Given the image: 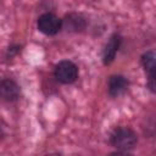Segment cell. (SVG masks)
<instances>
[{
    "label": "cell",
    "mask_w": 156,
    "mask_h": 156,
    "mask_svg": "<svg viewBox=\"0 0 156 156\" xmlns=\"http://www.w3.org/2000/svg\"><path fill=\"white\" fill-rule=\"evenodd\" d=\"M119 43H121V38L118 35H113L110 41L107 43L105 50H104V62L105 63H110L115 56H116V52L119 48Z\"/></svg>",
    "instance_id": "6"
},
{
    "label": "cell",
    "mask_w": 156,
    "mask_h": 156,
    "mask_svg": "<svg viewBox=\"0 0 156 156\" xmlns=\"http://www.w3.org/2000/svg\"><path fill=\"white\" fill-rule=\"evenodd\" d=\"M1 136H2V130H1V128H0V139H1Z\"/></svg>",
    "instance_id": "8"
},
{
    "label": "cell",
    "mask_w": 156,
    "mask_h": 156,
    "mask_svg": "<svg viewBox=\"0 0 156 156\" xmlns=\"http://www.w3.org/2000/svg\"><path fill=\"white\" fill-rule=\"evenodd\" d=\"M143 63L145 69L149 72L150 74V79L154 80V73H155V55L154 52L149 51L143 56Z\"/></svg>",
    "instance_id": "7"
},
{
    "label": "cell",
    "mask_w": 156,
    "mask_h": 156,
    "mask_svg": "<svg viewBox=\"0 0 156 156\" xmlns=\"http://www.w3.org/2000/svg\"><path fill=\"white\" fill-rule=\"evenodd\" d=\"M78 76V68L77 66L71 61H61L56 65L55 68V77L60 83L69 84L73 83L77 79Z\"/></svg>",
    "instance_id": "2"
},
{
    "label": "cell",
    "mask_w": 156,
    "mask_h": 156,
    "mask_svg": "<svg viewBox=\"0 0 156 156\" xmlns=\"http://www.w3.org/2000/svg\"><path fill=\"white\" fill-rule=\"evenodd\" d=\"M20 96V87L10 79H5L0 83V98L5 101H15Z\"/></svg>",
    "instance_id": "4"
},
{
    "label": "cell",
    "mask_w": 156,
    "mask_h": 156,
    "mask_svg": "<svg viewBox=\"0 0 156 156\" xmlns=\"http://www.w3.org/2000/svg\"><path fill=\"white\" fill-rule=\"evenodd\" d=\"M61 20L54 13H44L38 20V28L46 35H54L61 29Z\"/></svg>",
    "instance_id": "3"
},
{
    "label": "cell",
    "mask_w": 156,
    "mask_h": 156,
    "mask_svg": "<svg viewBox=\"0 0 156 156\" xmlns=\"http://www.w3.org/2000/svg\"><path fill=\"white\" fill-rule=\"evenodd\" d=\"M128 82L122 76H112L108 80V93L111 96L117 98L127 90Z\"/></svg>",
    "instance_id": "5"
},
{
    "label": "cell",
    "mask_w": 156,
    "mask_h": 156,
    "mask_svg": "<svg viewBox=\"0 0 156 156\" xmlns=\"http://www.w3.org/2000/svg\"><path fill=\"white\" fill-rule=\"evenodd\" d=\"M111 143L119 150H129L136 144V134L126 127H121L113 130L111 135Z\"/></svg>",
    "instance_id": "1"
}]
</instances>
